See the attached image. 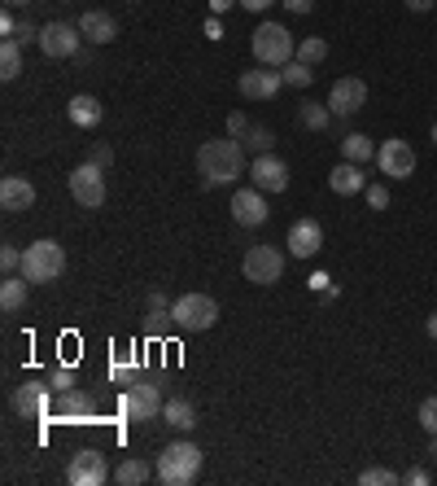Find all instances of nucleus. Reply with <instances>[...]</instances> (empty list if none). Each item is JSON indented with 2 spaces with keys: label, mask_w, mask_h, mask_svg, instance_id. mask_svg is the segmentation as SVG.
I'll use <instances>...</instances> for the list:
<instances>
[{
  "label": "nucleus",
  "mask_w": 437,
  "mask_h": 486,
  "mask_svg": "<svg viewBox=\"0 0 437 486\" xmlns=\"http://www.w3.org/2000/svg\"><path fill=\"white\" fill-rule=\"evenodd\" d=\"M415 420H420V425H424L429 434H437V398H433V395H429L424 403H420V412H415Z\"/></svg>",
  "instance_id": "72a5a7b5"
},
{
  "label": "nucleus",
  "mask_w": 437,
  "mask_h": 486,
  "mask_svg": "<svg viewBox=\"0 0 437 486\" xmlns=\"http://www.w3.org/2000/svg\"><path fill=\"white\" fill-rule=\"evenodd\" d=\"M9 40H18V45H40V26L18 23V26H14V36H9Z\"/></svg>",
  "instance_id": "4c0bfd02"
},
{
  "label": "nucleus",
  "mask_w": 437,
  "mask_h": 486,
  "mask_svg": "<svg viewBox=\"0 0 437 486\" xmlns=\"http://www.w3.org/2000/svg\"><path fill=\"white\" fill-rule=\"evenodd\" d=\"M407 5H412V14H429L433 9V0H407Z\"/></svg>",
  "instance_id": "09e8293b"
},
{
  "label": "nucleus",
  "mask_w": 437,
  "mask_h": 486,
  "mask_svg": "<svg viewBox=\"0 0 437 486\" xmlns=\"http://www.w3.org/2000/svg\"><path fill=\"white\" fill-rule=\"evenodd\" d=\"M9 403H14V412H18V417L40 420V417L53 412V386H48V381H22Z\"/></svg>",
  "instance_id": "f8f14e48"
},
{
  "label": "nucleus",
  "mask_w": 437,
  "mask_h": 486,
  "mask_svg": "<svg viewBox=\"0 0 437 486\" xmlns=\"http://www.w3.org/2000/svg\"><path fill=\"white\" fill-rule=\"evenodd\" d=\"M298 119H302L310 132H324L328 123H332V110H328V101L320 106V101H302V110H298Z\"/></svg>",
  "instance_id": "cd10ccee"
},
{
  "label": "nucleus",
  "mask_w": 437,
  "mask_h": 486,
  "mask_svg": "<svg viewBox=\"0 0 437 486\" xmlns=\"http://www.w3.org/2000/svg\"><path fill=\"white\" fill-rule=\"evenodd\" d=\"M5 5H9V9H22V5H31V0H5Z\"/></svg>",
  "instance_id": "603ef678"
},
{
  "label": "nucleus",
  "mask_w": 437,
  "mask_h": 486,
  "mask_svg": "<svg viewBox=\"0 0 437 486\" xmlns=\"http://www.w3.org/2000/svg\"><path fill=\"white\" fill-rule=\"evenodd\" d=\"M228 211H232V220H237L240 228H262V223H267V215H271V211H267V193H262V189H237V198H232V206H228Z\"/></svg>",
  "instance_id": "dca6fc26"
},
{
  "label": "nucleus",
  "mask_w": 437,
  "mask_h": 486,
  "mask_svg": "<svg viewBox=\"0 0 437 486\" xmlns=\"http://www.w3.org/2000/svg\"><path fill=\"white\" fill-rule=\"evenodd\" d=\"M271 5H280V0H240V9H249V14H267Z\"/></svg>",
  "instance_id": "a19ab883"
},
{
  "label": "nucleus",
  "mask_w": 437,
  "mask_h": 486,
  "mask_svg": "<svg viewBox=\"0 0 437 486\" xmlns=\"http://www.w3.org/2000/svg\"><path fill=\"white\" fill-rule=\"evenodd\" d=\"M14 26H18V23H14V18H9V14H5V18H0V36H5V40H9V36H14Z\"/></svg>",
  "instance_id": "8fccbe9b"
},
{
  "label": "nucleus",
  "mask_w": 437,
  "mask_h": 486,
  "mask_svg": "<svg viewBox=\"0 0 437 486\" xmlns=\"http://www.w3.org/2000/svg\"><path fill=\"white\" fill-rule=\"evenodd\" d=\"M402 482H407V486H429V473H424V469H407V473H402Z\"/></svg>",
  "instance_id": "37998d69"
},
{
  "label": "nucleus",
  "mask_w": 437,
  "mask_h": 486,
  "mask_svg": "<svg viewBox=\"0 0 437 486\" xmlns=\"http://www.w3.org/2000/svg\"><path fill=\"white\" fill-rule=\"evenodd\" d=\"M66 272V250L57 242H31L22 250V276L31 281V285H48V281H57Z\"/></svg>",
  "instance_id": "7ed1b4c3"
},
{
  "label": "nucleus",
  "mask_w": 437,
  "mask_h": 486,
  "mask_svg": "<svg viewBox=\"0 0 437 486\" xmlns=\"http://www.w3.org/2000/svg\"><path fill=\"white\" fill-rule=\"evenodd\" d=\"M284 9H289V14H310V5H315V0H280Z\"/></svg>",
  "instance_id": "a18cd8bd"
},
{
  "label": "nucleus",
  "mask_w": 437,
  "mask_h": 486,
  "mask_svg": "<svg viewBox=\"0 0 437 486\" xmlns=\"http://www.w3.org/2000/svg\"><path fill=\"white\" fill-rule=\"evenodd\" d=\"M201 447L188 439H179V442H167L162 447V456H158V482H167V486H193L197 478H201Z\"/></svg>",
  "instance_id": "f03ea898"
},
{
  "label": "nucleus",
  "mask_w": 437,
  "mask_h": 486,
  "mask_svg": "<svg viewBox=\"0 0 437 486\" xmlns=\"http://www.w3.org/2000/svg\"><path fill=\"white\" fill-rule=\"evenodd\" d=\"M310 289H315V294L332 289V276H328V272H310Z\"/></svg>",
  "instance_id": "79ce46f5"
},
{
  "label": "nucleus",
  "mask_w": 437,
  "mask_h": 486,
  "mask_svg": "<svg viewBox=\"0 0 437 486\" xmlns=\"http://www.w3.org/2000/svg\"><path fill=\"white\" fill-rule=\"evenodd\" d=\"M232 5H237V0H210V14H215V18H218V14H228Z\"/></svg>",
  "instance_id": "de8ad7c7"
},
{
  "label": "nucleus",
  "mask_w": 437,
  "mask_h": 486,
  "mask_svg": "<svg viewBox=\"0 0 437 486\" xmlns=\"http://www.w3.org/2000/svg\"><path fill=\"white\" fill-rule=\"evenodd\" d=\"M79 48H84V31H79V23H48V26H40V53H44V57L62 62V57H75Z\"/></svg>",
  "instance_id": "1a4fd4ad"
},
{
  "label": "nucleus",
  "mask_w": 437,
  "mask_h": 486,
  "mask_svg": "<svg viewBox=\"0 0 437 486\" xmlns=\"http://www.w3.org/2000/svg\"><path fill=\"white\" fill-rule=\"evenodd\" d=\"M53 412H57L62 420L87 425V420H97V403H92V395H87V390H79V386H70V390H62V395H57V403H53Z\"/></svg>",
  "instance_id": "a211bd4d"
},
{
  "label": "nucleus",
  "mask_w": 437,
  "mask_h": 486,
  "mask_svg": "<svg viewBox=\"0 0 437 486\" xmlns=\"http://www.w3.org/2000/svg\"><path fill=\"white\" fill-rule=\"evenodd\" d=\"M149 311H167V294L162 289H149Z\"/></svg>",
  "instance_id": "49530a36"
},
{
  "label": "nucleus",
  "mask_w": 437,
  "mask_h": 486,
  "mask_svg": "<svg viewBox=\"0 0 437 486\" xmlns=\"http://www.w3.org/2000/svg\"><path fill=\"white\" fill-rule=\"evenodd\" d=\"M206 40H223V23H218L215 14L206 18Z\"/></svg>",
  "instance_id": "c03bdc74"
},
{
  "label": "nucleus",
  "mask_w": 437,
  "mask_h": 486,
  "mask_svg": "<svg viewBox=\"0 0 437 486\" xmlns=\"http://www.w3.org/2000/svg\"><path fill=\"white\" fill-rule=\"evenodd\" d=\"M363 101H368V84L363 79H337L332 84V92H328V110L337 114V119H350V114L363 110Z\"/></svg>",
  "instance_id": "4468645a"
},
{
  "label": "nucleus",
  "mask_w": 437,
  "mask_h": 486,
  "mask_svg": "<svg viewBox=\"0 0 437 486\" xmlns=\"http://www.w3.org/2000/svg\"><path fill=\"white\" fill-rule=\"evenodd\" d=\"M433 145H437V123H433Z\"/></svg>",
  "instance_id": "5fc2aeb1"
},
{
  "label": "nucleus",
  "mask_w": 437,
  "mask_h": 486,
  "mask_svg": "<svg viewBox=\"0 0 437 486\" xmlns=\"http://www.w3.org/2000/svg\"><path fill=\"white\" fill-rule=\"evenodd\" d=\"M171 320L184 333H206L218 325V303L210 294H184L171 303Z\"/></svg>",
  "instance_id": "423d86ee"
},
{
  "label": "nucleus",
  "mask_w": 437,
  "mask_h": 486,
  "mask_svg": "<svg viewBox=\"0 0 437 486\" xmlns=\"http://www.w3.org/2000/svg\"><path fill=\"white\" fill-rule=\"evenodd\" d=\"M249 171L245 162V145L237 136H223V140H206L197 150V176H201V189H218V184H232L237 176Z\"/></svg>",
  "instance_id": "f257e3e1"
},
{
  "label": "nucleus",
  "mask_w": 437,
  "mask_h": 486,
  "mask_svg": "<svg viewBox=\"0 0 437 486\" xmlns=\"http://www.w3.org/2000/svg\"><path fill=\"white\" fill-rule=\"evenodd\" d=\"M328 189H332V193H341V198H354V193H363V189H368V176H363V167H359V162H337V167H332V176H328Z\"/></svg>",
  "instance_id": "412c9836"
},
{
  "label": "nucleus",
  "mask_w": 437,
  "mask_h": 486,
  "mask_svg": "<svg viewBox=\"0 0 437 486\" xmlns=\"http://www.w3.org/2000/svg\"><path fill=\"white\" fill-rule=\"evenodd\" d=\"M109 377H114V381H131V377H136V364H127V359H114V364H109Z\"/></svg>",
  "instance_id": "ea45409f"
},
{
  "label": "nucleus",
  "mask_w": 437,
  "mask_h": 486,
  "mask_svg": "<svg viewBox=\"0 0 437 486\" xmlns=\"http://www.w3.org/2000/svg\"><path fill=\"white\" fill-rule=\"evenodd\" d=\"M149 478H158V469L145 464L140 456H127V460L114 469V482H123V486H140V482H149Z\"/></svg>",
  "instance_id": "b1692460"
},
{
  "label": "nucleus",
  "mask_w": 437,
  "mask_h": 486,
  "mask_svg": "<svg viewBox=\"0 0 437 486\" xmlns=\"http://www.w3.org/2000/svg\"><path fill=\"white\" fill-rule=\"evenodd\" d=\"M249 48H254L259 67H276V70H280L284 62H293V57H298V40H293V36H289V26H280V23H262L259 31H254Z\"/></svg>",
  "instance_id": "20e7f679"
},
{
  "label": "nucleus",
  "mask_w": 437,
  "mask_h": 486,
  "mask_svg": "<svg viewBox=\"0 0 437 486\" xmlns=\"http://www.w3.org/2000/svg\"><path fill=\"white\" fill-rule=\"evenodd\" d=\"M341 158L346 162H368V158H376V145L363 132H350V136H341Z\"/></svg>",
  "instance_id": "a878e982"
},
{
  "label": "nucleus",
  "mask_w": 437,
  "mask_h": 486,
  "mask_svg": "<svg viewBox=\"0 0 437 486\" xmlns=\"http://www.w3.org/2000/svg\"><path fill=\"white\" fill-rule=\"evenodd\" d=\"M66 114H70V123H75V128H97V123H101V101H97V97H87V92H79V97H70Z\"/></svg>",
  "instance_id": "4be33fe9"
},
{
  "label": "nucleus",
  "mask_w": 437,
  "mask_h": 486,
  "mask_svg": "<svg viewBox=\"0 0 437 486\" xmlns=\"http://www.w3.org/2000/svg\"><path fill=\"white\" fill-rule=\"evenodd\" d=\"M280 88H284V75L276 67L240 70V79H237V92L245 97V101H271Z\"/></svg>",
  "instance_id": "ddd939ff"
},
{
  "label": "nucleus",
  "mask_w": 437,
  "mask_h": 486,
  "mask_svg": "<svg viewBox=\"0 0 437 486\" xmlns=\"http://www.w3.org/2000/svg\"><path fill=\"white\" fill-rule=\"evenodd\" d=\"M363 193H368V206H371V211H385V206H390V189H385V184H368Z\"/></svg>",
  "instance_id": "c9c22d12"
},
{
  "label": "nucleus",
  "mask_w": 437,
  "mask_h": 486,
  "mask_svg": "<svg viewBox=\"0 0 437 486\" xmlns=\"http://www.w3.org/2000/svg\"><path fill=\"white\" fill-rule=\"evenodd\" d=\"M36 206V184L26 176H5L0 180V211H9V215H22V211H31Z\"/></svg>",
  "instance_id": "6ab92c4d"
},
{
  "label": "nucleus",
  "mask_w": 437,
  "mask_h": 486,
  "mask_svg": "<svg viewBox=\"0 0 437 486\" xmlns=\"http://www.w3.org/2000/svg\"><path fill=\"white\" fill-rule=\"evenodd\" d=\"M162 417H167V425H175L179 434H188V429H197V408L188 403V398H167Z\"/></svg>",
  "instance_id": "5701e85b"
},
{
  "label": "nucleus",
  "mask_w": 437,
  "mask_h": 486,
  "mask_svg": "<svg viewBox=\"0 0 437 486\" xmlns=\"http://www.w3.org/2000/svg\"><path fill=\"white\" fill-rule=\"evenodd\" d=\"M79 31H84L87 45H114L118 40V23H114V14H106V9H87L84 18H79Z\"/></svg>",
  "instance_id": "aec40b11"
},
{
  "label": "nucleus",
  "mask_w": 437,
  "mask_h": 486,
  "mask_svg": "<svg viewBox=\"0 0 437 486\" xmlns=\"http://www.w3.org/2000/svg\"><path fill=\"white\" fill-rule=\"evenodd\" d=\"M359 482H363V486H393V482H402V478H398L393 469H381V464H371V469H363V473H359Z\"/></svg>",
  "instance_id": "2f4dec72"
},
{
  "label": "nucleus",
  "mask_w": 437,
  "mask_h": 486,
  "mask_svg": "<svg viewBox=\"0 0 437 486\" xmlns=\"http://www.w3.org/2000/svg\"><path fill=\"white\" fill-rule=\"evenodd\" d=\"M284 245H289L293 259H315V254L324 250V228H320V220H293Z\"/></svg>",
  "instance_id": "2eb2a0df"
},
{
  "label": "nucleus",
  "mask_w": 437,
  "mask_h": 486,
  "mask_svg": "<svg viewBox=\"0 0 437 486\" xmlns=\"http://www.w3.org/2000/svg\"><path fill=\"white\" fill-rule=\"evenodd\" d=\"M87 162H97V167H109V162H114V150L97 140V145H87Z\"/></svg>",
  "instance_id": "58836bf2"
},
{
  "label": "nucleus",
  "mask_w": 437,
  "mask_h": 486,
  "mask_svg": "<svg viewBox=\"0 0 437 486\" xmlns=\"http://www.w3.org/2000/svg\"><path fill=\"white\" fill-rule=\"evenodd\" d=\"M118 408H123L127 420H153V417H162L167 398L158 390V381H149V377H131L123 398H118Z\"/></svg>",
  "instance_id": "39448f33"
},
{
  "label": "nucleus",
  "mask_w": 437,
  "mask_h": 486,
  "mask_svg": "<svg viewBox=\"0 0 437 486\" xmlns=\"http://www.w3.org/2000/svg\"><path fill=\"white\" fill-rule=\"evenodd\" d=\"M106 478H109L106 456H101L97 447L75 451V456H70V464H66V482H70V486H101Z\"/></svg>",
  "instance_id": "9b49d317"
},
{
  "label": "nucleus",
  "mask_w": 437,
  "mask_h": 486,
  "mask_svg": "<svg viewBox=\"0 0 437 486\" xmlns=\"http://www.w3.org/2000/svg\"><path fill=\"white\" fill-rule=\"evenodd\" d=\"M18 75H22V45L5 40L0 45V79H18Z\"/></svg>",
  "instance_id": "bb28decb"
},
{
  "label": "nucleus",
  "mask_w": 437,
  "mask_h": 486,
  "mask_svg": "<svg viewBox=\"0 0 437 486\" xmlns=\"http://www.w3.org/2000/svg\"><path fill=\"white\" fill-rule=\"evenodd\" d=\"M249 180H254V189H262V193H284L289 189V167L276 154H259L249 162Z\"/></svg>",
  "instance_id": "f3484780"
},
{
  "label": "nucleus",
  "mask_w": 437,
  "mask_h": 486,
  "mask_svg": "<svg viewBox=\"0 0 437 486\" xmlns=\"http://www.w3.org/2000/svg\"><path fill=\"white\" fill-rule=\"evenodd\" d=\"M0 267H5V276L22 272V250L18 245H5V250H0Z\"/></svg>",
  "instance_id": "f704fd0d"
},
{
  "label": "nucleus",
  "mask_w": 437,
  "mask_h": 486,
  "mask_svg": "<svg viewBox=\"0 0 437 486\" xmlns=\"http://www.w3.org/2000/svg\"><path fill=\"white\" fill-rule=\"evenodd\" d=\"M376 167H381V176H390V180H412V171H415L412 140H402V136L385 140V145L376 150Z\"/></svg>",
  "instance_id": "9d476101"
},
{
  "label": "nucleus",
  "mask_w": 437,
  "mask_h": 486,
  "mask_svg": "<svg viewBox=\"0 0 437 486\" xmlns=\"http://www.w3.org/2000/svg\"><path fill=\"white\" fill-rule=\"evenodd\" d=\"M26 285H31V281H26L22 272H18V276H5V281H0V307L9 311V315L26 303Z\"/></svg>",
  "instance_id": "393cba45"
},
{
  "label": "nucleus",
  "mask_w": 437,
  "mask_h": 486,
  "mask_svg": "<svg viewBox=\"0 0 437 486\" xmlns=\"http://www.w3.org/2000/svg\"><path fill=\"white\" fill-rule=\"evenodd\" d=\"M44 381L53 386V395H62V390H70V386H75V368H70V364H57V368L44 377Z\"/></svg>",
  "instance_id": "473e14b6"
},
{
  "label": "nucleus",
  "mask_w": 437,
  "mask_h": 486,
  "mask_svg": "<svg viewBox=\"0 0 437 486\" xmlns=\"http://www.w3.org/2000/svg\"><path fill=\"white\" fill-rule=\"evenodd\" d=\"M280 75H284V88H310V79H315V70L306 67V62H284L280 67Z\"/></svg>",
  "instance_id": "c85d7f7f"
},
{
  "label": "nucleus",
  "mask_w": 437,
  "mask_h": 486,
  "mask_svg": "<svg viewBox=\"0 0 437 486\" xmlns=\"http://www.w3.org/2000/svg\"><path fill=\"white\" fill-rule=\"evenodd\" d=\"M249 128H254V123H249V119H245L240 110H232V114H228V136H237V140H245V132H249Z\"/></svg>",
  "instance_id": "e433bc0d"
},
{
  "label": "nucleus",
  "mask_w": 437,
  "mask_h": 486,
  "mask_svg": "<svg viewBox=\"0 0 437 486\" xmlns=\"http://www.w3.org/2000/svg\"><path fill=\"white\" fill-rule=\"evenodd\" d=\"M429 456H433V460H437V434H433V439H429Z\"/></svg>",
  "instance_id": "864d4df0"
},
{
  "label": "nucleus",
  "mask_w": 437,
  "mask_h": 486,
  "mask_svg": "<svg viewBox=\"0 0 437 486\" xmlns=\"http://www.w3.org/2000/svg\"><path fill=\"white\" fill-rule=\"evenodd\" d=\"M70 198L79 202L84 211H101L106 206V167L97 162H84L70 171Z\"/></svg>",
  "instance_id": "6e6552de"
},
{
  "label": "nucleus",
  "mask_w": 437,
  "mask_h": 486,
  "mask_svg": "<svg viewBox=\"0 0 437 486\" xmlns=\"http://www.w3.org/2000/svg\"><path fill=\"white\" fill-rule=\"evenodd\" d=\"M240 276L249 285H276L284 276V250H276V245H249L245 259H240Z\"/></svg>",
  "instance_id": "0eeeda50"
},
{
  "label": "nucleus",
  "mask_w": 437,
  "mask_h": 486,
  "mask_svg": "<svg viewBox=\"0 0 437 486\" xmlns=\"http://www.w3.org/2000/svg\"><path fill=\"white\" fill-rule=\"evenodd\" d=\"M240 145H245V150H254V158H259V154H271V145H276V140H271V132H267V128H249Z\"/></svg>",
  "instance_id": "7c9ffc66"
},
{
  "label": "nucleus",
  "mask_w": 437,
  "mask_h": 486,
  "mask_svg": "<svg viewBox=\"0 0 437 486\" xmlns=\"http://www.w3.org/2000/svg\"><path fill=\"white\" fill-rule=\"evenodd\" d=\"M424 329H429V337H433V342H437V311H433V315H429V325H424Z\"/></svg>",
  "instance_id": "3c124183"
},
{
  "label": "nucleus",
  "mask_w": 437,
  "mask_h": 486,
  "mask_svg": "<svg viewBox=\"0 0 437 486\" xmlns=\"http://www.w3.org/2000/svg\"><path fill=\"white\" fill-rule=\"evenodd\" d=\"M328 57V40H320V36H306V40H298V62H306V67H320Z\"/></svg>",
  "instance_id": "c756f323"
}]
</instances>
